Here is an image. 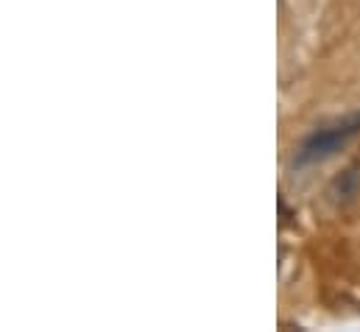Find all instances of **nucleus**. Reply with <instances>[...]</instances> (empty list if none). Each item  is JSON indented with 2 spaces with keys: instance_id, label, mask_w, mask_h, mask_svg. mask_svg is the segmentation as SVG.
Returning a JSON list of instances; mask_svg holds the SVG:
<instances>
[{
  "instance_id": "obj_1",
  "label": "nucleus",
  "mask_w": 360,
  "mask_h": 332,
  "mask_svg": "<svg viewBox=\"0 0 360 332\" xmlns=\"http://www.w3.org/2000/svg\"><path fill=\"white\" fill-rule=\"evenodd\" d=\"M358 132H360V115H355V117H349V120H344V123H338V126H333V129H324V132L310 134V137L302 143V148L296 151L293 165H310V162H321V160L333 157V154H335L344 143H349Z\"/></svg>"
},
{
  "instance_id": "obj_2",
  "label": "nucleus",
  "mask_w": 360,
  "mask_h": 332,
  "mask_svg": "<svg viewBox=\"0 0 360 332\" xmlns=\"http://www.w3.org/2000/svg\"><path fill=\"white\" fill-rule=\"evenodd\" d=\"M360 196V165L347 167L341 176L333 179V184L327 187V201L338 210L349 207L355 198Z\"/></svg>"
}]
</instances>
